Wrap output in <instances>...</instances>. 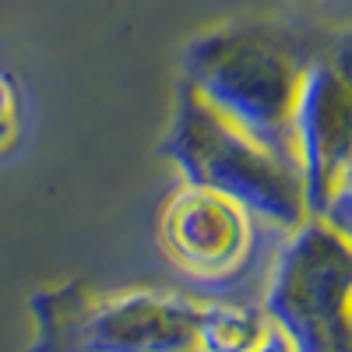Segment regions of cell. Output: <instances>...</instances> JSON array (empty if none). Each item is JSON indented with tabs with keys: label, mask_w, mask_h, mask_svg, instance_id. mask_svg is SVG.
I'll return each instance as SVG.
<instances>
[{
	"label": "cell",
	"mask_w": 352,
	"mask_h": 352,
	"mask_svg": "<svg viewBox=\"0 0 352 352\" xmlns=\"http://www.w3.org/2000/svg\"><path fill=\"white\" fill-rule=\"evenodd\" d=\"M307 60V46L285 28L232 21L187 43L184 85L261 148L296 162L292 106Z\"/></svg>",
	"instance_id": "6da1fadb"
},
{
	"label": "cell",
	"mask_w": 352,
	"mask_h": 352,
	"mask_svg": "<svg viewBox=\"0 0 352 352\" xmlns=\"http://www.w3.org/2000/svg\"><path fill=\"white\" fill-rule=\"evenodd\" d=\"M162 148L190 187L215 190L236 201L243 212L282 229H292L307 219L300 166L261 148L240 127L222 120L187 85L180 88Z\"/></svg>",
	"instance_id": "7a4b0ae2"
},
{
	"label": "cell",
	"mask_w": 352,
	"mask_h": 352,
	"mask_svg": "<svg viewBox=\"0 0 352 352\" xmlns=\"http://www.w3.org/2000/svg\"><path fill=\"white\" fill-rule=\"evenodd\" d=\"M32 310L39 345L46 349L159 352L201 345L204 307L176 292H88L81 285H60L36 292Z\"/></svg>",
	"instance_id": "3957f363"
},
{
	"label": "cell",
	"mask_w": 352,
	"mask_h": 352,
	"mask_svg": "<svg viewBox=\"0 0 352 352\" xmlns=\"http://www.w3.org/2000/svg\"><path fill=\"white\" fill-rule=\"evenodd\" d=\"M349 296H352V254L349 232L324 219L307 215L292 226L268 282L264 317L303 352H349Z\"/></svg>",
	"instance_id": "277c9868"
},
{
	"label": "cell",
	"mask_w": 352,
	"mask_h": 352,
	"mask_svg": "<svg viewBox=\"0 0 352 352\" xmlns=\"http://www.w3.org/2000/svg\"><path fill=\"white\" fill-rule=\"evenodd\" d=\"M349 131L352 96L345 56H310L292 106V148L307 215L324 219L342 232H349Z\"/></svg>",
	"instance_id": "5b68a950"
},
{
	"label": "cell",
	"mask_w": 352,
	"mask_h": 352,
	"mask_svg": "<svg viewBox=\"0 0 352 352\" xmlns=\"http://www.w3.org/2000/svg\"><path fill=\"white\" fill-rule=\"evenodd\" d=\"M162 240L187 272L222 278L243 264L250 222L236 201L204 187H187L169 201L162 215Z\"/></svg>",
	"instance_id": "8992f818"
},
{
	"label": "cell",
	"mask_w": 352,
	"mask_h": 352,
	"mask_svg": "<svg viewBox=\"0 0 352 352\" xmlns=\"http://www.w3.org/2000/svg\"><path fill=\"white\" fill-rule=\"evenodd\" d=\"M272 320L240 307H204L201 314V349H257L268 345Z\"/></svg>",
	"instance_id": "52a82bcc"
},
{
	"label": "cell",
	"mask_w": 352,
	"mask_h": 352,
	"mask_svg": "<svg viewBox=\"0 0 352 352\" xmlns=\"http://www.w3.org/2000/svg\"><path fill=\"white\" fill-rule=\"evenodd\" d=\"M11 92H8V85L0 81V138H8L11 134Z\"/></svg>",
	"instance_id": "ba28073f"
}]
</instances>
